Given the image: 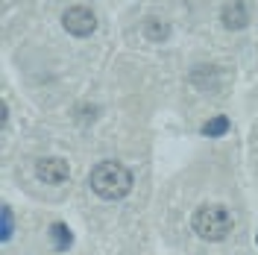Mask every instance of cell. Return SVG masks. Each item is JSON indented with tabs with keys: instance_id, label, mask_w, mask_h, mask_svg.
<instances>
[{
	"instance_id": "6da1fadb",
	"label": "cell",
	"mask_w": 258,
	"mask_h": 255,
	"mask_svg": "<svg viewBox=\"0 0 258 255\" xmlns=\"http://www.w3.org/2000/svg\"><path fill=\"white\" fill-rule=\"evenodd\" d=\"M88 185L103 200H120L132 188V173L120 161H100L91 170V176H88Z\"/></svg>"
},
{
	"instance_id": "277c9868",
	"label": "cell",
	"mask_w": 258,
	"mask_h": 255,
	"mask_svg": "<svg viewBox=\"0 0 258 255\" xmlns=\"http://www.w3.org/2000/svg\"><path fill=\"white\" fill-rule=\"evenodd\" d=\"M35 173L47 185H62V182H68L71 170H68V161H62V159H41L35 164Z\"/></svg>"
},
{
	"instance_id": "9c48e42d",
	"label": "cell",
	"mask_w": 258,
	"mask_h": 255,
	"mask_svg": "<svg viewBox=\"0 0 258 255\" xmlns=\"http://www.w3.org/2000/svg\"><path fill=\"white\" fill-rule=\"evenodd\" d=\"M0 238H3V240L12 238V208H9V206L0 208Z\"/></svg>"
},
{
	"instance_id": "3957f363",
	"label": "cell",
	"mask_w": 258,
	"mask_h": 255,
	"mask_svg": "<svg viewBox=\"0 0 258 255\" xmlns=\"http://www.w3.org/2000/svg\"><path fill=\"white\" fill-rule=\"evenodd\" d=\"M62 24H64V30L71 32V35H77V38H85V35H91L97 30L94 12L85 9V6H71L62 15Z\"/></svg>"
},
{
	"instance_id": "5b68a950",
	"label": "cell",
	"mask_w": 258,
	"mask_h": 255,
	"mask_svg": "<svg viewBox=\"0 0 258 255\" xmlns=\"http://www.w3.org/2000/svg\"><path fill=\"white\" fill-rule=\"evenodd\" d=\"M220 21H223L226 30H243V27H246V21H249V15H246V6H243L241 0L226 3L223 12H220Z\"/></svg>"
},
{
	"instance_id": "52a82bcc",
	"label": "cell",
	"mask_w": 258,
	"mask_h": 255,
	"mask_svg": "<svg viewBox=\"0 0 258 255\" xmlns=\"http://www.w3.org/2000/svg\"><path fill=\"white\" fill-rule=\"evenodd\" d=\"M50 240H53L56 249H68V246L74 243V235H71V229L64 223H53L50 226Z\"/></svg>"
},
{
	"instance_id": "7a4b0ae2",
	"label": "cell",
	"mask_w": 258,
	"mask_h": 255,
	"mask_svg": "<svg viewBox=\"0 0 258 255\" xmlns=\"http://www.w3.org/2000/svg\"><path fill=\"white\" fill-rule=\"evenodd\" d=\"M194 232L203 240H223L232 232V214L223 206H200L191 217Z\"/></svg>"
},
{
	"instance_id": "ba28073f",
	"label": "cell",
	"mask_w": 258,
	"mask_h": 255,
	"mask_svg": "<svg viewBox=\"0 0 258 255\" xmlns=\"http://www.w3.org/2000/svg\"><path fill=\"white\" fill-rule=\"evenodd\" d=\"M226 132H229V117H223V114H217L209 123H203V135H209V138H220Z\"/></svg>"
},
{
	"instance_id": "8992f818",
	"label": "cell",
	"mask_w": 258,
	"mask_h": 255,
	"mask_svg": "<svg viewBox=\"0 0 258 255\" xmlns=\"http://www.w3.org/2000/svg\"><path fill=\"white\" fill-rule=\"evenodd\" d=\"M144 35L150 38V41H164V38L170 35V27H167L164 21H159V18H147L144 21Z\"/></svg>"
}]
</instances>
